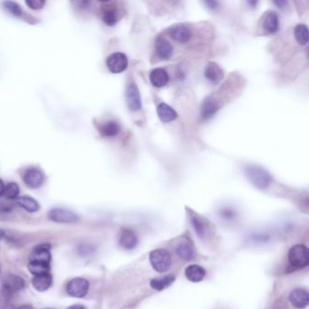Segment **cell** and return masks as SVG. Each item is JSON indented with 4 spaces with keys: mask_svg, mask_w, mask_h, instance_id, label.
I'll use <instances>...</instances> for the list:
<instances>
[{
    "mask_svg": "<svg viewBox=\"0 0 309 309\" xmlns=\"http://www.w3.org/2000/svg\"><path fill=\"white\" fill-rule=\"evenodd\" d=\"M169 35L175 41L186 43L189 41L191 37V29L184 24H178L170 27Z\"/></svg>",
    "mask_w": 309,
    "mask_h": 309,
    "instance_id": "cell-12",
    "label": "cell"
},
{
    "mask_svg": "<svg viewBox=\"0 0 309 309\" xmlns=\"http://www.w3.org/2000/svg\"></svg>",
    "mask_w": 309,
    "mask_h": 309,
    "instance_id": "cell-40",
    "label": "cell"
},
{
    "mask_svg": "<svg viewBox=\"0 0 309 309\" xmlns=\"http://www.w3.org/2000/svg\"><path fill=\"white\" fill-rule=\"evenodd\" d=\"M88 291H89V283L84 278H73L67 283V294L72 298L82 299L87 295Z\"/></svg>",
    "mask_w": 309,
    "mask_h": 309,
    "instance_id": "cell-4",
    "label": "cell"
},
{
    "mask_svg": "<svg viewBox=\"0 0 309 309\" xmlns=\"http://www.w3.org/2000/svg\"><path fill=\"white\" fill-rule=\"evenodd\" d=\"M25 281L23 278L16 275H8L5 277L3 283V289L7 290L9 293L13 294L20 291L25 288Z\"/></svg>",
    "mask_w": 309,
    "mask_h": 309,
    "instance_id": "cell-14",
    "label": "cell"
},
{
    "mask_svg": "<svg viewBox=\"0 0 309 309\" xmlns=\"http://www.w3.org/2000/svg\"><path fill=\"white\" fill-rule=\"evenodd\" d=\"M109 71L113 74H120L126 70L128 67V58L123 53H114L106 60Z\"/></svg>",
    "mask_w": 309,
    "mask_h": 309,
    "instance_id": "cell-7",
    "label": "cell"
},
{
    "mask_svg": "<svg viewBox=\"0 0 309 309\" xmlns=\"http://www.w3.org/2000/svg\"><path fill=\"white\" fill-rule=\"evenodd\" d=\"M52 282H53V278H52L51 274L48 273L35 276V278H33L32 284H33V287L37 291L45 292L51 287Z\"/></svg>",
    "mask_w": 309,
    "mask_h": 309,
    "instance_id": "cell-23",
    "label": "cell"
},
{
    "mask_svg": "<svg viewBox=\"0 0 309 309\" xmlns=\"http://www.w3.org/2000/svg\"><path fill=\"white\" fill-rule=\"evenodd\" d=\"M52 256L50 252V246L48 244L39 245L32 251L29 257V262L41 263L50 265Z\"/></svg>",
    "mask_w": 309,
    "mask_h": 309,
    "instance_id": "cell-9",
    "label": "cell"
},
{
    "mask_svg": "<svg viewBox=\"0 0 309 309\" xmlns=\"http://www.w3.org/2000/svg\"><path fill=\"white\" fill-rule=\"evenodd\" d=\"M26 4L28 7H30L34 10L41 9L42 7L46 4V1L44 0H26Z\"/></svg>",
    "mask_w": 309,
    "mask_h": 309,
    "instance_id": "cell-32",
    "label": "cell"
},
{
    "mask_svg": "<svg viewBox=\"0 0 309 309\" xmlns=\"http://www.w3.org/2000/svg\"><path fill=\"white\" fill-rule=\"evenodd\" d=\"M23 180L27 187L32 188V189H37L41 187L42 184L44 183L45 177H44V173L39 169L30 168L24 173Z\"/></svg>",
    "mask_w": 309,
    "mask_h": 309,
    "instance_id": "cell-10",
    "label": "cell"
},
{
    "mask_svg": "<svg viewBox=\"0 0 309 309\" xmlns=\"http://www.w3.org/2000/svg\"><path fill=\"white\" fill-rule=\"evenodd\" d=\"M19 194V187L16 182H9L7 185L5 186L3 196L8 200L16 199Z\"/></svg>",
    "mask_w": 309,
    "mask_h": 309,
    "instance_id": "cell-30",
    "label": "cell"
},
{
    "mask_svg": "<svg viewBox=\"0 0 309 309\" xmlns=\"http://www.w3.org/2000/svg\"><path fill=\"white\" fill-rule=\"evenodd\" d=\"M149 261L154 271L162 274L170 270L172 258L170 253L167 249L157 248L150 252Z\"/></svg>",
    "mask_w": 309,
    "mask_h": 309,
    "instance_id": "cell-1",
    "label": "cell"
},
{
    "mask_svg": "<svg viewBox=\"0 0 309 309\" xmlns=\"http://www.w3.org/2000/svg\"><path fill=\"white\" fill-rule=\"evenodd\" d=\"M157 114L162 123H170L177 118V113L174 109L164 103H160L157 106Z\"/></svg>",
    "mask_w": 309,
    "mask_h": 309,
    "instance_id": "cell-22",
    "label": "cell"
},
{
    "mask_svg": "<svg viewBox=\"0 0 309 309\" xmlns=\"http://www.w3.org/2000/svg\"><path fill=\"white\" fill-rule=\"evenodd\" d=\"M28 270L34 276H39L44 274L50 273V265L41 263H28Z\"/></svg>",
    "mask_w": 309,
    "mask_h": 309,
    "instance_id": "cell-29",
    "label": "cell"
},
{
    "mask_svg": "<svg viewBox=\"0 0 309 309\" xmlns=\"http://www.w3.org/2000/svg\"><path fill=\"white\" fill-rule=\"evenodd\" d=\"M235 212L232 210V209H224L222 212V216L224 217L225 219L227 220H232L234 217H235Z\"/></svg>",
    "mask_w": 309,
    "mask_h": 309,
    "instance_id": "cell-33",
    "label": "cell"
},
{
    "mask_svg": "<svg viewBox=\"0 0 309 309\" xmlns=\"http://www.w3.org/2000/svg\"><path fill=\"white\" fill-rule=\"evenodd\" d=\"M16 309H34V308L30 305H23V306L17 307Z\"/></svg>",
    "mask_w": 309,
    "mask_h": 309,
    "instance_id": "cell-36",
    "label": "cell"
},
{
    "mask_svg": "<svg viewBox=\"0 0 309 309\" xmlns=\"http://www.w3.org/2000/svg\"><path fill=\"white\" fill-rule=\"evenodd\" d=\"M125 99L126 103L132 112H138L142 108V100L140 95V91L136 83L130 82L125 91Z\"/></svg>",
    "mask_w": 309,
    "mask_h": 309,
    "instance_id": "cell-6",
    "label": "cell"
},
{
    "mask_svg": "<svg viewBox=\"0 0 309 309\" xmlns=\"http://www.w3.org/2000/svg\"><path fill=\"white\" fill-rule=\"evenodd\" d=\"M246 175L253 185L260 190L267 189L272 181V178L268 171L257 165L248 166L246 169Z\"/></svg>",
    "mask_w": 309,
    "mask_h": 309,
    "instance_id": "cell-2",
    "label": "cell"
},
{
    "mask_svg": "<svg viewBox=\"0 0 309 309\" xmlns=\"http://www.w3.org/2000/svg\"><path fill=\"white\" fill-rule=\"evenodd\" d=\"M119 243L121 247L126 250H132L137 246L138 238L133 231L131 230H124L119 239Z\"/></svg>",
    "mask_w": 309,
    "mask_h": 309,
    "instance_id": "cell-19",
    "label": "cell"
},
{
    "mask_svg": "<svg viewBox=\"0 0 309 309\" xmlns=\"http://www.w3.org/2000/svg\"><path fill=\"white\" fill-rule=\"evenodd\" d=\"M155 50H156L157 56L160 57L161 60H167L171 57L173 48L171 47L170 43L167 41L165 38L159 37L156 40Z\"/></svg>",
    "mask_w": 309,
    "mask_h": 309,
    "instance_id": "cell-21",
    "label": "cell"
},
{
    "mask_svg": "<svg viewBox=\"0 0 309 309\" xmlns=\"http://www.w3.org/2000/svg\"><path fill=\"white\" fill-rule=\"evenodd\" d=\"M175 277L172 275H166L160 278H155L151 280L150 285L151 288L157 291H161L163 289H167L168 287H170L171 284L174 282Z\"/></svg>",
    "mask_w": 309,
    "mask_h": 309,
    "instance_id": "cell-24",
    "label": "cell"
},
{
    "mask_svg": "<svg viewBox=\"0 0 309 309\" xmlns=\"http://www.w3.org/2000/svg\"><path fill=\"white\" fill-rule=\"evenodd\" d=\"M102 19H103V23L107 26H115L120 19L117 7L114 5H107L103 6Z\"/></svg>",
    "mask_w": 309,
    "mask_h": 309,
    "instance_id": "cell-20",
    "label": "cell"
},
{
    "mask_svg": "<svg viewBox=\"0 0 309 309\" xmlns=\"http://www.w3.org/2000/svg\"><path fill=\"white\" fill-rule=\"evenodd\" d=\"M289 264L296 269L307 268L309 264V248L303 244H297L289 249Z\"/></svg>",
    "mask_w": 309,
    "mask_h": 309,
    "instance_id": "cell-3",
    "label": "cell"
},
{
    "mask_svg": "<svg viewBox=\"0 0 309 309\" xmlns=\"http://www.w3.org/2000/svg\"><path fill=\"white\" fill-rule=\"evenodd\" d=\"M176 255L184 261H191L195 258V250L191 242L187 239H181L175 246Z\"/></svg>",
    "mask_w": 309,
    "mask_h": 309,
    "instance_id": "cell-11",
    "label": "cell"
},
{
    "mask_svg": "<svg viewBox=\"0 0 309 309\" xmlns=\"http://www.w3.org/2000/svg\"><path fill=\"white\" fill-rule=\"evenodd\" d=\"M207 6H209L211 9H215L219 5V3L217 1H206L205 2Z\"/></svg>",
    "mask_w": 309,
    "mask_h": 309,
    "instance_id": "cell-34",
    "label": "cell"
},
{
    "mask_svg": "<svg viewBox=\"0 0 309 309\" xmlns=\"http://www.w3.org/2000/svg\"><path fill=\"white\" fill-rule=\"evenodd\" d=\"M68 309H85V308L81 305H74L72 307L68 308Z\"/></svg>",
    "mask_w": 309,
    "mask_h": 309,
    "instance_id": "cell-38",
    "label": "cell"
},
{
    "mask_svg": "<svg viewBox=\"0 0 309 309\" xmlns=\"http://www.w3.org/2000/svg\"><path fill=\"white\" fill-rule=\"evenodd\" d=\"M205 77L212 83H219L223 78V70L220 66L214 62H210L204 69Z\"/></svg>",
    "mask_w": 309,
    "mask_h": 309,
    "instance_id": "cell-16",
    "label": "cell"
},
{
    "mask_svg": "<svg viewBox=\"0 0 309 309\" xmlns=\"http://www.w3.org/2000/svg\"><path fill=\"white\" fill-rule=\"evenodd\" d=\"M274 4H276V5H278L279 8H280V7H281V8H283L284 5H287L288 3H287L286 1H275V2H274Z\"/></svg>",
    "mask_w": 309,
    "mask_h": 309,
    "instance_id": "cell-35",
    "label": "cell"
},
{
    "mask_svg": "<svg viewBox=\"0 0 309 309\" xmlns=\"http://www.w3.org/2000/svg\"><path fill=\"white\" fill-rule=\"evenodd\" d=\"M4 189H5V185H4L3 181L0 180V197H1V196H3V193H4Z\"/></svg>",
    "mask_w": 309,
    "mask_h": 309,
    "instance_id": "cell-37",
    "label": "cell"
},
{
    "mask_svg": "<svg viewBox=\"0 0 309 309\" xmlns=\"http://www.w3.org/2000/svg\"><path fill=\"white\" fill-rule=\"evenodd\" d=\"M4 236H5V232L2 229H0V241L2 240V238L4 237Z\"/></svg>",
    "mask_w": 309,
    "mask_h": 309,
    "instance_id": "cell-39",
    "label": "cell"
},
{
    "mask_svg": "<svg viewBox=\"0 0 309 309\" xmlns=\"http://www.w3.org/2000/svg\"><path fill=\"white\" fill-rule=\"evenodd\" d=\"M3 6H4L5 10L7 11L8 13H10L11 15H13L14 16L20 17L24 13L20 7V5L16 4L15 2H12V1H5L3 3Z\"/></svg>",
    "mask_w": 309,
    "mask_h": 309,
    "instance_id": "cell-31",
    "label": "cell"
},
{
    "mask_svg": "<svg viewBox=\"0 0 309 309\" xmlns=\"http://www.w3.org/2000/svg\"><path fill=\"white\" fill-rule=\"evenodd\" d=\"M206 276V270L197 264L190 265L185 269V277L191 282L198 283L202 281Z\"/></svg>",
    "mask_w": 309,
    "mask_h": 309,
    "instance_id": "cell-18",
    "label": "cell"
},
{
    "mask_svg": "<svg viewBox=\"0 0 309 309\" xmlns=\"http://www.w3.org/2000/svg\"><path fill=\"white\" fill-rule=\"evenodd\" d=\"M190 221H191V225L194 229V232L198 235V237L201 239L207 237L209 228H208L206 220H204L203 218L199 216L194 212H191L190 214Z\"/></svg>",
    "mask_w": 309,
    "mask_h": 309,
    "instance_id": "cell-13",
    "label": "cell"
},
{
    "mask_svg": "<svg viewBox=\"0 0 309 309\" xmlns=\"http://www.w3.org/2000/svg\"><path fill=\"white\" fill-rule=\"evenodd\" d=\"M263 29L268 34H275L278 32L279 26L278 14L274 11H268L263 17Z\"/></svg>",
    "mask_w": 309,
    "mask_h": 309,
    "instance_id": "cell-15",
    "label": "cell"
},
{
    "mask_svg": "<svg viewBox=\"0 0 309 309\" xmlns=\"http://www.w3.org/2000/svg\"><path fill=\"white\" fill-rule=\"evenodd\" d=\"M289 301L292 308L296 309H305L309 303V294L305 288H295L289 294Z\"/></svg>",
    "mask_w": 309,
    "mask_h": 309,
    "instance_id": "cell-5",
    "label": "cell"
},
{
    "mask_svg": "<svg viewBox=\"0 0 309 309\" xmlns=\"http://www.w3.org/2000/svg\"><path fill=\"white\" fill-rule=\"evenodd\" d=\"M219 109H220L219 103L217 102L214 98H207L206 101L204 102L203 105H202V110H201L202 118H211L214 114H216Z\"/></svg>",
    "mask_w": 309,
    "mask_h": 309,
    "instance_id": "cell-25",
    "label": "cell"
},
{
    "mask_svg": "<svg viewBox=\"0 0 309 309\" xmlns=\"http://www.w3.org/2000/svg\"><path fill=\"white\" fill-rule=\"evenodd\" d=\"M48 218L57 223H75L78 221V216L75 212L67 209L55 208L48 212Z\"/></svg>",
    "mask_w": 309,
    "mask_h": 309,
    "instance_id": "cell-8",
    "label": "cell"
},
{
    "mask_svg": "<svg viewBox=\"0 0 309 309\" xmlns=\"http://www.w3.org/2000/svg\"><path fill=\"white\" fill-rule=\"evenodd\" d=\"M294 35L297 41L301 46H307L309 43V29L308 26L299 24L294 29Z\"/></svg>",
    "mask_w": 309,
    "mask_h": 309,
    "instance_id": "cell-27",
    "label": "cell"
},
{
    "mask_svg": "<svg viewBox=\"0 0 309 309\" xmlns=\"http://www.w3.org/2000/svg\"><path fill=\"white\" fill-rule=\"evenodd\" d=\"M16 201L19 206L22 207L24 210H26V212H30V213L36 212L40 209L39 203L35 199L28 196L19 197L16 199Z\"/></svg>",
    "mask_w": 309,
    "mask_h": 309,
    "instance_id": "cell-26",
    "label": "cell"
},
{
    "mask_svg": "<svg viewBox=\"0 0 309 309\" xmlns=\"http://www.w3.org/2000/svg\"><path fill=\"white\" fill-rule=\"evenodd\" d=\"M150 81L154 87H163L169 82V75L163 68H155L150 74Z\"/></svg>",
    "mask_w": 309,
    "mask_h": 309,
    "instance_id": "cell-17",
    "label": "cell"
},
{
    "mask_svg": "<svg viewBox=\"0 0 309 309\" xmlns=\"http://www.w3.org/2000/svg\"><path fill=\"white\" fill-rule=\"evenodd\" d=\"M120 125L117 122L110 121L103 124L101 128V134H103L105 137H114L119 134L120 132Z\"/></svg>",
    "mask_w": 309,
    "mask_h": 309,
    "instance_id": "cell-28",
    "label": "cell"
}]
</instances>
